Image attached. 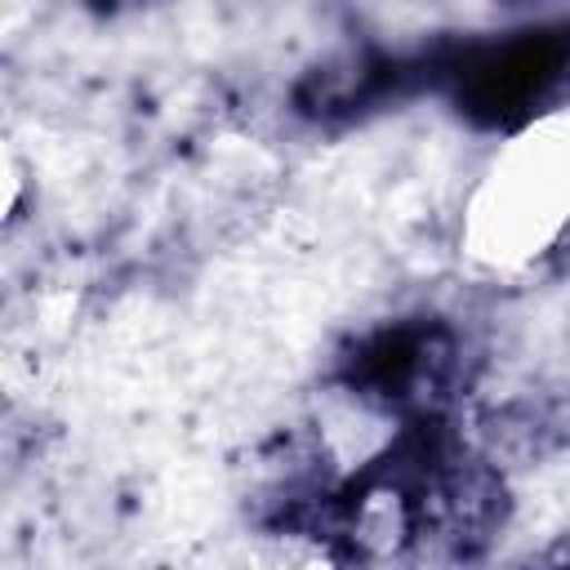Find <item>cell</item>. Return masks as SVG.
I'll use <instances>...</instances> for the list:
<instances>
[{
  "mask_svg": "<svg viewBox=\"0 0 570 570\" xmlns=\"http://www.w3.org/2000/svg\"><path fill=\"white\" fill-rule=\"evenodd\" d=\"M570 218V120L525 125L481 187L472 236L490 263H521Z\"/></svg>",
  "mask_w": 570,
  "mask_h": 570,
  "instance_id": "cell-1",
  "label": "cell"
},
{
  "mask_svg": "<svg viewBox=\"0 0 570 570\" xmlns=\"http://www.w3.org/2000/svg\"><path fill=\"white\" fill-rule=\"evenodd\" d=\"M566 58H570L566 40L548 36V31L485 45L454 71L459 102L485 125H508L512 116L530 111L548 94V85L566 67Z\"/></svg>",
  "mask_w": 570,
  "mask_h": 570,
  "instance_id": "cell-2",
  "label": "cell"
}]
</instances>
